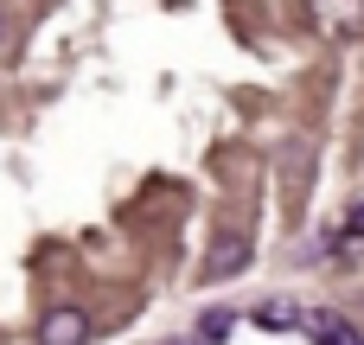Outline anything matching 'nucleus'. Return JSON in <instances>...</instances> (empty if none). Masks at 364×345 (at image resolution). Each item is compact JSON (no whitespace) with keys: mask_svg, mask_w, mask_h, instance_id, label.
<instances>
[{"mask_svg":"<svg viewBox=\"0 0 364 345\" xmlns=\"http://www.w3.org/2000/svg\"><path fill=\"white\" fill-rule=\"evenodd\" d=\"M256 327L262 333H288V327H301V314H294V301H262L256 307Z\"/></svg>","mask_w":364,"mask_h":345,"instance_id":"20e7f679","label":"nucleus"},{"mask_svg":"<svg viewBox=\"0 0 364 345\" xmlns=\"http://www.w3.org/2000/svg\"><path fill=\"white\" fill-rule=\"evenodd\" d=\"M230 327H237L230 307H205V314H198V339H205V345H211V339H230Z\"/></svg>","mask_w":364,"mask_h":345,"instance_id":"39448f33","label":"nucleus"},{"mask_svg":"<svg viewBox=\"0 0 364 345\" xmlns=\"http://www.w3.org/2000/svg\"><path fill=\"white\" fill-rule=\"evenodd\" d=\"M307 333H314V345H364V333L346 314H307Z\"/></svg>","mask_w":364,"mask_h":345,"instance_id":"7ed1b4c3","label":"nucleus"},{"mask_svg":"<svg viewBox=\"0 0 364 345\" xmlns=\"http://www.w3.org/2000/svg\"><path fill=\"white\" fill-rule=\"evenodd\" d=\"M333 250H339V256H358V250H364V205L352 211V224H346V237H339Z\"/></svg>","mask_w":364,"mask_h":345,"instance_id":"423d86ee","label":"nucleus"},{"mask_svg":"<svg viewBox=\"0 0 364 345\" xmlns=\"http://www.w3.org/2000/svg\"><path fill=\"white\" fill-rule=\"evenodd\" d=\"M243 269H250V230L243 224H224L211 237V250H205V282H230Z\"/></svg>","mask_w":364,"mask_h":345,"instance_id":"f257e3e1","label":"nucleus"},{"mask_svg":"<svg viewBox=\"0 0 364 345\" xmlns=\"http://www.w3.org/2000/svg\"><path fill=\"white\" fill-rule=\"evenodd\" d=\"M160 345H205V339H160Z\"/></svg>","mask_w":364,"mask_h":345,"instance_id":"6e6552de","label":"nucleus"},{"mask_svg":"<svg viewBox=\"0 0 364 345\" xmlns=\"http://www.w3.org/2000/svg\"><path fill=\"white\" fill-rule=\"evenodd\" d=\"M6 45H13V13L0 6V51H6Z\"/></svg>","mask_w":364,"mask_h":345,"instance_id":"0eeeda50","label":"nucleus"},{"mask_svg":"<svg viewBox=\"0 0 364 345\" xmlns=\"http://www.w3.org/2000/svg\"><path fill=\"white\" fill-rule=\"evenodd\" d=\"M90 314L83 307H51L45 320H38V345H90Z\"/></svg>","mask_w":364,"mask_h":345,"instance_id":"f03ea898","label":"nucleus"}]
</instances>
